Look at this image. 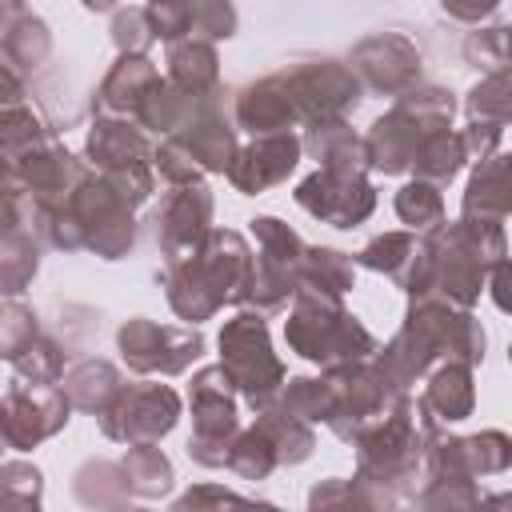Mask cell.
Instances as JSON below:
<instances>
[{"instance_id":"cell-1","label":"cell","mask_w":512,"mask_h":512,"mask_svg":"<svg viewBox=\"0 0 512 512\" xmlns=\"http://www.w3.org/2000/svg\"><path fill=\"white\" fill-rule=\"evenodd\" d=\"M484 344H488L484 328L468 308L436 292H424V296H408V316L400 332L372 356L384 364V372L400 388H412L440 360H460L476 368L484 360Z\"/></svg>"},{"instance_id":"cell-2","label":"cell","mask_w":512,"mask_h":512,"mask_svg":"<svg viewBox=\"0 0 512 512\" xmlns=\"http://www.w3.org/2000/svg\"><path fill=\"white\" fill-rule=\"evenodd\" d=\"M248 260L252 248L236 228H208L192 252L164 260L160 284L168 308L188 324L212 320L224 304H236L248 276Z\"/></svg>"},{"instance_id":"cell-3","label":"cell","mask_w":512,"mask_h":512,"mask_svg":"<svg viewBox=\"0 0 512 512\" xmlns=\"http://www.w3.org/2000/svg\"><path fill=\"white\" fill-rule=\"evenodd\" d=\"M436 428L440 420L428 412V404L420 396L400 392V400L352 440L356 476L384 484L400 500H412L420 488V472H424V448Z\"/></svg>"},{"instance_id":"cell-4","label":"cell","mask_w":512,"mask_h":512,"mask_svg":"<svg viewBox=\"0 0 512 512\" xmlns=\"http://www.w3.org/2000/svg\"><path fill=\"white\" fill-rule=\"evenodd\" d=\"M44 244L64 252H96L100 260H124L136 244V208L92 168L56 208H48Z\"/></svg>"},{"instance_id":"cell-5","label":"cell","mask_w":512,"mask_h":512,"mask_svg":"<svg viewBox=\"0 0 512 512\" xmlns=\"http://www.w3.org/2000/svg\"><path fill=\"white\" fill-rule=\"evenodd\" d=\"M512 464V440L500 428L476 436H448L444 428L432 432L424 448V472L416 488L420 508H476L484 496L476 492L480 476H500Z\"/></svg>"},{"instance_id":"cell-6","label":"cell","mask_w":512,"mask_h":512,"mask_svg":"<svg viewBox=\"0 0 512 512\" xmlns=\"http://www.w3.org/2000/svg\"><path fill=\"white\" fill-rule=\"evenodd\" d=\"M284 340L296 356H304L320 368H336V364L364 360L376 352V336L364 328V320L356 312L344 308V296L308 288V284H296V292H292Z\"/></svg>"},{"instance_id":"cell-7","label":"cell","mask_w":512,"mask_h":512,"mask_svg":"<svg viewBox=\"0 0 512 512\" xmlns=\"http://www.w3.org/2000/svg\"><path fill=\"white\" fill-rule=\"evenodd\" d=\"M432 240V284L428 292L472 308L480 300V292L488 288V272L504 260V224L492 220H456V224H440L436 232H428Z\"/></svg>"},{"instance_id":"cell-8","label":"cell","mask_w":512,"mask_h":512,"mask_svg":"<svg viewBox=\"0 0 512 512\" xmlns=\"http://www.w3.org/2000/svg\"><path fill=\"white\" fill-rule=\"evenodd\" d=\"M452 116H456V100L448 88H436V84H412L404 88L392 108L368 128L364 144H368V164L384 176H400L412 168L420 144L440 132V128H452Z\"/></svg>"},{"instance_id":"cell-9","label":"cell","mask_w":512,"mask_h":512,"mask_svg":"<svg viewBox=\"0 0 512 512\" xmlns=\"http://www.w3.org/2000/svg\"><path fill=\"white\" fill-rule=\"evenodd\" d=\"M88 164L132 204H148L156 192V172H152V140L144 128L128 116H96L88 128L84 144Z\"/></svg>"},{"instance_id":"cell-10","label":"cell","mask_w":512,"mask_h":512,"mask_svg":"<svg viewBox=\"0 0 512 512\" xmlns=\"http://www.w3.org/2000/svg\"><path fill=\"white\" fill-rule=\"evenodd\" d=\"M248 224L256 236V252L248 260V276H244L236 304L260 312V316H272L296 292V256H300L304 240L280 216H252Z\"/></svg>"},{"instance_id":"cell-11","label":"cell","mask_w":512,"mask_h":512,"mask_svg":"<svg viewBox=\"0 0 512 512\" xmlns=\"http://www.w3.org/2000/svg\"><path fill=\"white\" fill-rule=\"evenodd\" d=\"M220 368L228 372L236 396H244L252 408H264L276 396L288 368L276 356L268 324L260 312L244 308L220 328Z\"/></svg>"},{"instance_id":"cell-12","label":"cell","mask_w":512,"mask_h":512,"mask_svg":"<svg viewBox=\"0 0 512 512\" xmlns=\"http://www.w3.org/2000/svg\"><path fill=\"white\" fill-rule=\"evenodd\" d=\"M328 376V392H332V404H328V416L324 424L340 436V440H356L372 420H380L396 400L400 388L384 364L376 356H364V360H348V364H336V368H324Z\"/></svg>"},{"instance_id":"cell-13","label":"cell","mask_w":512,"mask_h":512,"mask_svg":"<svg viewBox=\"0 0 512 512\" xmlns=\"http://www.w3.org/2000/svg\"><path fill=\"white\" fill-rule=\"evenodd\" d=\"M192 404V436H188V460L200 468H224L228 444L240 428L236 412V388L220 364H208L188 384Z\"/></svg>"},{"instance_id":"cell-14","label":"cell","mask_w":512,"mask_h":512,"mask_svg":"<svg viewBox=\"0 0 512 512\" xmlns=\"http://www.w3.org/2000/svg\"><path fill=\"white\" fill-rule=\"evenodd\" d=\"M284 84L296 108V124H320V120H340L360 104V80L344 60L332 56H312L284 64Z\"/></svg>"},{"instance_id":"cell-15","label":"cell","mask_w":512,"mask_h":512,"mask_svg":"<svg viewBox=\"0 0 512 512\" xmlns=\"http://www.w3.org/2000/svg\"><path fill=\"white\" fill-rule=\"evenodd\" d=\"M116 348L124 364L140 376H180L204 356V336L196 324H156L148 316H132L116 332Z\"/></svg>"},{"instance_id":"cell-16","label":"cell","mask_w":512,"mask_h":512,"mask_svg":"<svg viewBox=\"0 0 512 512\" xmlns=\"http://www.w3.org/2000/svg\"><path fill=\"white\" fill-rule=\"evenodd\" d=\"M96 420L100 432L116 444H160L180 420V396L176 388L152 380L120 384V392L108 400V408Z\"/></svg>"},{"instance_id":"cell-17","label":"cell","mask_w":512,"mask_h":512,"mask_svg":"<svg viewBox=\"0 0 512 512\" xmlns=\"http://www.w3.org/2000/svg\"><path fill=\"white\" fill-rule=\"evenodd\" d=\"M72 404L60 384H32V380H12L0 392V432L4 444L16 452H32L48 436L68 428Z\"/></svg>"},{"instance_id":"cell-18","label":"cell","mask_w":512,"mask_h":512,"mask_svg":"<svg viewBox=\"0 0 512 512\" xmlns=\"http://www.w3.org/2000/svg\"><path fill=\"white\" fill-rule=\"evenodd\" d=\"M292 196L308 216L332 228H356L376 208V188L368 184V176H348L328 168H316L312 176H304Z\"/></svg>"},{"instance_id":"cell-19","label":"cell","mask_w":512,"mask_h":512,"mask_svg":"<svg viewBox=\"0 0 512 512\" xmlns=\"http://www.w3.org/2000/svg\"><path fill=\"white\" fill-rule=\"evenodd\" d=\"M344 64L356 72L360 88L376 96H400L404 88L420 84V48L404 32H376L360 40Z\"/></svg>"},{"instance_id":"cell-20","label":"cell","mask_w":512,"mask_h":512,"mask_svg":"<svg viewBox=\"0 0 512 512\" xmlns=\"http://www.w3.org/2000/svg\"><path fill=\"white\" fill-rule=\"evenodd\" d=\"M228 108H232V92H228V88H216V92H208V96H196L192 112H188L184 124L172 132V136L192 152V160L204 168V176H208V172H228V164H232V156H236V148H240L236 124H232Z\"/></svg>"},{"instance_id":"cell-21","label":"cell","mask_w":512,"mask_h":512,"mask_svg":"<svg viewBox=\"0 0 512 512\" xmlns=\"http://www.w3.org/2000/svg\"><path fill=\"white\" fill-rule=\"evenodd\" d=\"M300 136L296 128H284V132H256L248 144L236 148L232 164H228V184L240 192V196H256L272 184H284L292 176V168L300 164Z\"/></svg>"},{"instance_id":"cell-22","label":"cell","mask_w":512,"mask_h":512,"mask_svg":"<svg viewBox=\"0 0 512 512\" xmlns=\"http://www.w3.org/2000/svg\"><path fill=\"white\" fill-rule=\"evenodd\" d=\"M212 212H216V200L204 188V180L200 184H168V196L160 200V208L152 216L160 256L176 260V256L192 252L204 240V232L212 228Z\"/></svg>"},{"instance_id":"cell-23","label":"cell","mask_w":512,"mask_h":512,"mask_svg":"<svg viewBox=\"0 0 512 512\" xmlns=\"http://www.w3.org/2000/svg\"><path fill=\"white\" fill-rule=\"evenodd\" d=\"M356 268L384 272L408 296H424L432 284V240L428 232H380L356 256Z\"/></svg>"},{"instance_id":"cell-24","label":"cell","mask_w":512,"mask_h":512,"mask_svg":"<svg viewBox=\"0 0 512 512\" xmlns=\"http://www.w3.org/2000/svg\"><path fill=\"white\" fill-rule=\"evenodd\" d=\"M16 172H20L24 192H28L32 200L56 208V204L92 172V164L76 160V156L56 140V132H48L40 144H32L28 152L16 156Z\"/></svg>"},{"instance_id":"cell-25","label":"cell","mask_w":512,"mask_h":512,"mask_svg":"<svg viewBox=\"0 0 512 512\" xmlns=\"http://www.w3.org/2000/svg\"><path fill=\"white\" fill-rule=\"evenodd\" d=\"M148 20L156 40H228L236 36V4L232 0H164L148 4Z\"/></svg>"},{"instance_id":"cell-26","label":"cell","mask_w":512,"mask_h":512,"mask_svg":"<svg viewBox=\"0 0 512 512\" xmlns=\"http://www.w3.org/2000/svg\"><path fill=\"white\" fill-rule=\"evenodd\" d=\"M52 56V32L28 0H0V64L16 76H32Z\"/></svg>"},{"instance_id":"cell-27","label":"cell","mask_w":512,"mask_h":512,"mask_svg":"<svg viewBox=\"0 0 512 512\" xmlns=\"http://www.w3.org/2000/svg\"><path fill=\"white\" fill-rule=\"evenodd\" d=\"M232 124L244 132H284L296 128V108L284 84V72H268L252 84H244L240 92H232Z\"/></svg>"},{"instance_id":"cell-28","label":"cell","mask_w":512,"mask_h":512,"mask_svg":"<svg viewBox=\"0 0 512 512\" xmlns=\"http://www.w3.org/2000/svg\"><path fill=\"white\" fill-rule=\"evenodd\" d=\"M304 152H312V160H320V168L328 172H348V176H368V144L364 136L340 116V120H320L308 124V132L300 136Z\"/></svg>"},{"instance_id":"cell-29","label":"cell","mask_w":512,"mask_h":512,"mask_svg":"<svg viewBox=\"0 0 512 512\" xmlns=\"http://www.w3.org/2000/svg\"><path fill=\"white\" fill-rule=\"evenodd\" d=\"M420 400L428 404V412L440 424H456L464 416H472L476 408V384H472V364L460 360H440L424 372V392Z\"/></svg>"},{"instance_id":"cell-30","label":"cell","mask_w":512,"mask_h":512,"mask_svg":"<svg viewBox=\"0 0 512 512\" xmlns=\"http://www.w3.org/2000/svg\"><path fill=\"white\" fill-rule=\"evenodd\" d=\"M160 80V68L148 56H116V64L108 68V76L96 88V112L100 116H128L136 112V104L144 100V92Z\"/></svg>"},{"instance_id":"cell-31","label":"cell","mask_w":512,"mask_h":512,"mask_svg":"<svg viewBox=\"0 0 512 512\" xmlns=\"http://www.w3.org/2000/svg\"><path fill=\"white\" fill-rule=\"evenodd\" d=\"M168 72L164 80L176 84L184 96H208L216 88H224L220 80V56H216V44L212 40H168Z\"/></svg>"},{"instance_id":"cell-32","label":"cell","mask_w":512,"mask_h":512,"mask_svg":"<svg viewBox=\"0 0 512 512\" xmlns=\"http://www.w3.org/2000/svg\"><path fill=\"white\" fill-rule=\"evenodd\" d=\"M120 384H124L120 368L104 356H84L72 368H64V376H60V388H64L68 404L80 408V412H92V416H100L108 408V400L120 392Z\"/></svg>"},{"instance_id":"cell-33","label":"cell","mask_w":512,"mask_h":512,"mask_svg":"<svg viewBox=\"0 0 512 512\" xmlns=\"http://www.w3.org/2000/svg\"><path fill=\"white\" fill-rule=\"evenodd\" d=\"M460 216H464V220H492V224H504V216H508V156H504V152H492L488 160H480V164L472 168L468 188H464Z\"/></svg>"},{"instance_id":"cell-34","label":"cell","mask_w":512,"mask_h":512,"mask_svg":"<svg viewBox=\"0 0 512 512\" xmlns=\"http://www.w3.org/2000/svg\"><path fill=\"white\" fill-rule=\"evenodd\" d=\"M296 284L344 296L348 288H356V260L328 244H304L296 256Z\"/></svg>"},{"instance_id":"cell-35","label":"cell","mask_w":512,"mask_h":512,"mask_svg":"<svg viewBox=\"0 0 512 512\" xmlns=\"http://www.w3.org/2000/svg\"><path fill=\"white\" fill-rule=\"evenodd\" d=\"M72 496L88 508H124V504H132L120 460H104V456H92L72 472Z\"/></svg>"},{"instance_id":"cell-36","label":"cell","mask_w":512,"mask_h":512,"mask_svg":"<svg viewBox=\"0 0 512 512\" xmlns=\"http://www.w3.org/2000/svg\"><path fill=\"white\" fill-rule=\"evenodd\" d=\"M256 424L268 432L280 468L304 464V460L312 456V448H316V432H312V424L300 420V416H292V412H284V408H276V404L256 408Z\"/></svg>"},{"instance_id":"cell-37","label":"cell","mask_w":512,"mask_h":512,"mask_svg":"<svg viewBox=\"0 0 512 512\" xmlns=\"http://www.w3.org/2000/svg\"><path fill=\"white\" fill-rule=\"evenodd\" d=\"M120 468H124V484L132 496L140 500H160L168 496L172 488V460L156 448V444H128V452L120 456Z\"/></svg>"},{"instance_id":"cell-38","label":"cell","mask_w":512,"mask_h":512,"mask_svg":"<svg viewBox=\"0 0 512 512\" xmlns=\"http://www.w3.org/2000/svg\"><path fill=\"white\" fill-rule=\"evenodd\" d=\"M40 272V236L12 228L0 236V296H20Z\"/></svg>"},{"instance_id":"cell-39","label":"cell","mask_w":512,"mask_h":512,"mask_svg":"<svg viewBox=\"0 0 512 512\" xmlns=\"http://www.w3.org/2000/svg\"><path fill=\"white\" fill-rule=\"evenodd\" d=\"M464 164H468V156H464L460 132L440 128V132H432V136L420 144V152H416V160H412L408 172H412L416 180H428V184H436V188H448V184L460 176Z\"/></svg>"},{"instance_id":"cell-40","label":"cell","mask_w":512,"mask_h":512,"mask_svg":"<svg viewBox=\"0 0 512 512\" xmlns=\"http://www.w3.org/2000/svg\"><path fill=\"white\" fill-rule=\"evenodd\" d=\"M224 468L236 472L240 480H268V476L280 468L276 448H272L268 432H264L256 420H252L248 428H244V424L236 428V436H232V444H228V460H224Z\"/></svg>"},{"instance_id":"cell-41","label":"cell","mask_w":512,"mask_h":512,"mask_svg":"<svg viewBox=\"0 0 512 512\" xmlns=\"http://www.w3.org/2000/svg\"><path fill=\"white\" fill-rule=\"evenodd\" d=\"M392 208H396V216L412 232H436L444 224V196H440V188L428 184V180H416V176L392 196Z\"/></svg>"},{"instance_id":"cell-42","label":"cell","mask_w":512,"mask_h":512,"mask_svg":"<svg viewBox=\"0 0 512 512\" xmlns=\"http://www.w3.org/2000/svg\"><path fill=\"white\" fill-rule=\"evenodd\" d=\"M64 364H68V344L56 340V336H44V332L12 360L16 376L20 380H32V384H60Z\"/></svg>"},{"instance_id":"cell-43","label":"cell","mask_w":512,"mask_h":512,"mask_svg":"<svg viewBox=\"0 0 512 512\" xmlns=\"http://www.w3.org/2000/svg\"><path fill=\"white\" fill-rule=\"evenodd\" d=\"M468 124H500L508 128V68L484 72L468 92Z\"/></svg>"},{"instance_id":"cell-44","label":"cell","mask_w":512,"mask_h":512,"mask_svg":"<svg viewBox=\"0 0 512 512\" xmlns=\"http://www.w3.org/2000/svg\"><path fill=\"white\" fill-rule=\"evenodd\" d=\"M44 500V476L28 460H4L0 464V508H40Z\"/></svg>"},{"instance_id":"cell-45","label":"cell","mask_w":512,"mask_h":512,"mask_svg":"<svg viewBox=\"0 0 512 512\" xmlns=\"http://www.w3.org/2000/svg\"><path fill=\"white\" fill-rule=\"evenodd\" d=\"M40 336V316L20 300H0V360H16Z\"/></svg>"},{"instance_id":"cell-46","label":"cell","mask_w":512,"mask_h":512,"mask_svg":"<svg viewBox=\"0 0 512 512\" xmlns=\"http://www.w3.org/2000/svg\"><path fill=\"white\" fill-rule=\"evenodd\" d=\"M112 44L120 56H148V48L156 44L152 20H148V4H128L116 8L112 16Z\"/></svg>"},{"instance_id":"cell-47","label":"cell","mask_w":512,"mask_h":512,"mask_svg":"<svg viewBox=\"0 0 512 512\" xmlns=\"http://www.w3.org/2000/svg\"><path fill=\"white\" fill-rule=\"evenodd\" d=\"M152 172H160L168 184H200L204 180V168L192 160V152L176 136H160V144H152Z\"/></svg>"},{"instance_id":"cell-48","label":"cell","mask_w":512,"mask_h":512,"mask_svg":"<svg viewBox=\"0 0 512 512\" xmlns=\"http://www.w3.org/2000/svg\"><path fill=\"white\" fill-rule=\"evenodd\" d=\"M464 56H468L476 68H484V72L504 68V64H508V28H504V24H492V28L468 32Z\"/></svg>"},{"instance_id":"cell-49","label":"cell","mask_w":512,"mask_h":512,"mask_svg":"<svg viewBox=\"0 0 512 512\" xmlns=\"http://www.w3.org/2000/svg\"><path fill=\"white\" fill-rule=\"evenodd\" d=\"M20 204H24V180L16 172V160L0 148V236L12 228H24Z\"/></svg>"},{"instance_id":"cell-50","label":"cell","mask_w":512,"mask_h":512,"mask_svg":"<svg viewBox=\"0 0 512 512\" xmlns=\"http://www.w3.org/2000/svg\"><path fill=\"white\" fill-rule=\"evenodd\" d=\"M500 140H504V128H500V124H468V128L460 132V144H464L468 164H480V160H488L492 152H500Z\"/></svg>"},{"instance_id":"cell-51","label":"cell","mask_w":512,"mask_h":512,"mask_svg":"<svg viewBox=\"0 0 512 512\" xmlns=\"http://www.w3.org/2000/svg\"><path fill=\"white\" fill-rule=\"evenodd\" d=\"M248 496H240V492H232V488H216V484H200V488H188L180 500H176V508H204V504H244Z\"/></svg>"},{"instance_id":"cell-52","label":"cell","mask_w":512,"mask_h":512,"mask_svg":"<svg viewBox=\"0 0 512 512\" xmlns=\"http://www.w3.org/2000/svg\"><path fill=\"white\" fill-rule=\"evenodd\" d=\"M440 8L460 24H480L484 16H492L500 8V0H440Z\"/></svg>"},{"instance_id":"cell-53","label":"cell","mask_w":512,"mask_h":512,"mask_svg":"<svg viewBox=\"0 0 512 512\" xmlns=\"http://www.w3.org/2000/svg\"><path fill=\"white\" fill-rule=\"evenodd\" d=\"M24 100V76H16L8 64H0V108Z\"/></svg>"},{"instance_id":"cell-54","label":"cell","mask_w":512,"mask_h":512,"mask_svg":"<svg viewBox=\"0 0 512 512\" xmlns=\"http://www.w3.org/2000/svg\"><path fill=\"white\" fill-rule=\"evenodd\" d=\"M88 12H112V8H120V0H80Z\"/></svg>"},{"instance_id":"cell-55","label":"cell","mask_w":512,"mask_h":512,"mask_svg":"<svg viewBox=\"0 0 512 512\" xmlns=\"http://www.w3.org/2000/svg\"><path fill=\"white\" fill-rule=\"evenodd\" d=\"M4 448H8V444H4V432H0V456H4Z\"/></svg>"},{"instance_id":"cell-56","label":"cell","mask_w":512,"mask_h":512,"mask_svg":"<svg viewBox=\"0 0 512 512\" xmlns=\"http://www.w3.org/2000/svg\"><path fill=\"white\" fill-rule=\"evenodd\" d=\"M148 4H164V0H148Z\"/></svg>"}]
</instances>
